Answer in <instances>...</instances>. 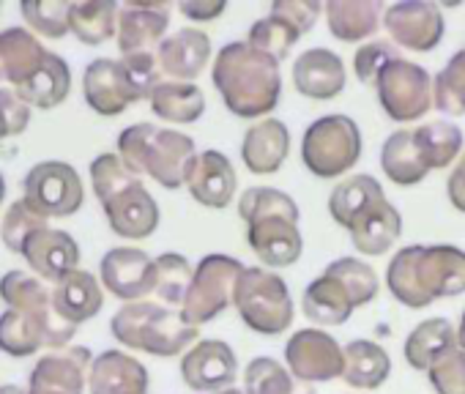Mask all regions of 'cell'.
<instances>
[{
	"label": "cell",
	"mask_w": 465,
	"mask_h": 394,
	"mask_svg": "<svg viewBox=\"0 0 465 394\" xmlns=\"http://www.w3.org/2000/svg\"><path fill=\"white\" fill-rule=\"evenodd\" d=\"M353 301L348 291L334 280L321 274L302 293V312L318 326H342L353 315Z\"/></svg>",
	"instance_id": "33"
},
{
	"label": "cell",
	"mask_w": 465,
	"mask_h": 394,
	"mask_svg": "<svg viewBox=\"0 0 465 394\" xmlns=\"http://www.w3.org/2000/svg\"><path fill=\"white\" fill-rule=\"evenodd\" d=\"M178 9L192 23H211V20L224 15L227 4H224V0H183Z\"/></svg>",
	"instance_id": "52"
},
{
	"label": "cell",
	"mask_w": 465,
	"mask_h": 394,
	"mask_svg": "<svg viewBox=\"0 0 465 394\" xmlns=\"http://www.w3.org/2000/svg\"><path fill=\"white\" fill-rule=\"evenodd\" d=\"M375 94L391 121L413 123L432 107V77L424 66L397 58L378 74Z\"/></svg>",
	"instance_id": "10"
},
{
	"label": "cell",
	"mask_w": 465,
	"mask_h": 394,
	"mask_svg": "<svg viewBox=\"0 0 465 394\" xmlns=\"http://www.w3.org/2000/svg\"><path fill=\"white\" fill-rule=\"evenodd\" d=\"M323 9L326 6L318 4V0H274V4H272V12L291 20L302 34H310L315 28Z\"/></svg>",
	"instance_id": "51"
},
{
	"label": "cell",
	"mask_w": 465,
	"mask_h": 394,
	"mask_svg": "<svg viewBox=\"0 0 465 394\" xmlns=\"http://www.w3.org/2000/svg\"><path fill=\"white\" fill-rule=\"evenodd\" d=\"M47 225H50L47 217H42L39 212H34L25 201H17V203L6 212L4 222H0V239H4V244H6L9 252L23 255L28 239H31L36 231L47 228Z\"/></svg>",
	"instance_id": "47"
},
{
	"label": "cell",
	"mask_w": 465,
	"mask_h": 394,
	"mask_svg": "<svg viewBox=\"0 0 465 394\" xmlns=\"http://www.w3.org/2000/svg\"><path fill=\"white\" fill-rule=\"evenodd\" d=\"M391 375V359L389 353L372 342V340H353L345 345V372L342 380L351 389L372 391L386 383Z\"/></svg>",
	"instance_id": "35"
},
{
	"label": "cell",
	"mask_w": 465,
	"mask_h": 394,
	"mask_svg": "<svg viewBox=\"0 0 465 394\" xmlns=\"http://www.w3.org/2000/svg\"><path fill=\"white\" fill-rule=\"evenodd\" d=\"M348 233H351L353 247L361 255L378 258V255H386L397 244V239L402 236V217H400L397 206L389 203V197H383V201L372 203L348 228Z\"/></svg>",
	"instance_id": "27"
},
{
	"label": "cell",
	"mask_w": 465,
	"mask_h": 394,
	"mask_svg": "<svg viewBox=\"0 0 465 394\" xmlns=\"http://www.w3.org/2000/svg\"><path fill=\"white\" fill-rule=\"evenodd\" d=\"M386 192L381 186L378 178H372L370 172H359L351 175L345 181H340L331 194H329V214L340 228H351L372 203L383 201Z\"/></svg>",
	"instance_id": "31"
},
{
	"label": "cell",
	"mask_w": 465,
	"mask_h": 394,
	"mask_svg": "<svg viewBox=\"0 0 465 394\" xmlns=\"http://www.w3.org/2000/svg\"><path fill=\"white\" fill-rule=\"evenodd\" d=\"M23 258L28 261V266L36 271L39 280L47 282H61L66 274L80 269V247L77 241L66 233V231H55V228H42L36 231L25 250Z\"/></svg>",
	"instance_id": "23"
},
{
	"label": "cell",
	"mask_w": 465,
	"mask_h": 394,
	"mask_svg": "<svg viewBox=\"0 0 465 394\" xmlns=\"http://www.w3.org/2000/svg\"><path fill=\"white\" fill-rule=\"evenodd\" d=\"M118 156L132 172L148 175L164 189H181L200 153L189 134L143 121L118 134Z\"/></svg>",
	"instance_id": "4"
},
{
	"label": "cell",
	"mask_w": 465,
	"mask_h": 394,
	"mask_svg": "<svg viewBox=\"0 0 465 394\" xmlns=\"http://www.w3.org/2000/svg\"><path fill=\"white\" fill-rule=\"evenodd\" d=\"M20 12L25 23L47 39H64L69 34L72 4L66 0H25Z\"/></svg>",
	"instance_id": "46"
},
{
	"label": "cell",
	"mask_w": 465,
	"mask_h": 394,
	"mask_svg": "<svg viewBox=\"0 0 465 394\" xmlns=\"http://www.w3.org/2000/svg\"><path fill=\"white\" fill-rule=\"evenodd\" d=\"M291 153V132L280 118L258 121L242 140L244 167L255 175L277 172Z\"/></svg>",
	"instance_id": "25"
},
{
	"label": "cell",
	"mask_w": 465,
	"mask_h": 394,
	"mask_svg": "<svg viewBox=\"0 0 465 394\" xmlns=\"http://www.w3.org/2000/svg\"><path fill=\"white\" fill-rule=\"evenodd\" d=\"M244 394H293V375L282 361L258 356L244 369Z\"/></svg>",
	"instance_id": "45"
},
{
	"label": "cell",
	"mask_w": 465,
	"mask_h": 394,
	"mask_svg": "<svg viewBox=\"0 0 465 394\" xmlns=\"http://www.w3.org/2000/svg\"><path fill=\"white\" fill-rule=\"evenodd\" d=\"M181 378L189 389L216 394L232 389L239 378V359L222 340H200L181 359Z\"/></svg>",
	"instance_id": "16"
},
{
	"label": "cell",
	"mask_w": 465,
	"mask_h": 394,
	"mask_svg": "<svg viewBox=\"0 0 465 394\" xmlns=\"http://www.w3.org/2000/svg\"><path fill=\"white\" fill-rule=\"evenodd\" d=\"M148 104L153 115L167 123H194L205 113V94L194 83L162 80L153 88Z\"/></svg>",
	"instance_id": "34"
},
{
	"label": "cell",
	"mask_w": 465,
	"mask_h": 394,
	"mask_svg": "<svg viewBox=\"0 0 465 394\" xmlns=\"http://www.w3.org/2000/svg\"><path fill=\"white\" fill-rule=\"evenodd\" d=\"M232 307H236L247 329L266 337L288 331L296 315L288 282L263 266L244 269L236 285V296H232Z\"/></svg>",
	"instance_id": "6"
},
{
	"label": "cell",
	"mask_w": 465,
	"mask_h": 394,
	"mask_svg": "<svg viewBox=\"0 0 465 394\" xmlns=\"http://www.w3.org/2000/svg\"><path fill=\"white\" fill-rule=\"evenodd\" d=\"M247 241L266 269H288L299 263L304 252V239L299 222L285 217H266L247 225Z\"/></svg>",
	"instance_id": "22"
},
{
	"label": "cell",
	"mask_w": 465,
	"mask_h": 394,
	"mask_svg": "<svg viewBox=\"0 0 465 394\" xmlns=\"http://www.w3.org/2000/svg\"><path fill=\"white\" fill-rule=\"evenodd\" d=\"M102 285L121 301H145L153 293L156 277V258H151L140 247H113L102 263Z\"/></svg>",
	"instance_id": "15"
},
{
	"label": "cell",
	"mask_w": 465,
	"mask_h": 394,
	"mask_svg": "<svg viewBox=\"0 0 465 394\" xmlns=\"http://www.w3.org/2000/svg\"><path fill=\"white\" fill-rule=\"evenodd\" d=\"M216 394H244L242 389H224V391H216Z\"/></svg>",
	"instance_id": "57"
},
{
	"label": "cell",
	"mask_w": 465,
	"mask_h": 394,
	"mask_svg": "<svg viewBox=\"0 0 465 394\" xmlns=\"http://www.w3.org/2000/svg\"><path fill=\"white\" fill-rule=\"evenodd\" d=\"M239 217L247 225H252L258 220H266V217H285V220L299 222L302 212H299V203L293 201L288 192H282V189H274V186H250L239 197Z\"/></svg>",
	"instance_id": "39"
},
{
	"label": "cell",
	"mask_w": 465,
	"mask_h": 394,
	"mask_svg": "<svg viewBox=\"0 0 465 394\" xmlns=\"http://www.w3.org/2000/svg\"><path fill=\"white\" fill-rule=\"evenodd\" d=\"M348 83L345 64L329 47H310L293 64V85L302 96L329 102L342 94Z\"/></svg>",
	"instance_id": "20"
},
{
	"label": "cell",
	"mask_w": 465,
	"mask_h": 394,
	"mask_svg": "<svg viewBox=\"0 0 465 394\" xmlns=\"http://www.w3.org/2000/svg\"><path fill=\"white\" fill-rule=\"evenodd\" d=\"M186 189L205 209H227L239 189L236 167H232V162L222 151L208 148L197 156L186 178Z\"/></svg>",
	"instance_id": "19"
},
{
	"label": "cell",
	"mask_w": 465,
	"mask_h": 394,
	"mask_svg": "<svg viewBox=\"0 0 465 394\" xmlns=\"http://www.w3.org/2000/svg\"><path fill=\"white\" fill-rule=\"evenodd\" d=\"M211 80L224 107L239 118L269 115L282 96L280 61L250 42L224 44L213 58Z\"/></svg>",
	"instance_id": "1"
},
{
	"label": "cell",
	"mask_w": 465,
	"mask_h": 394,
	"mask_svg": "<svg viewBox=\"0 0 465 394\" xmlns=\"http://www.w3.org/2000/svg\"><path fill=\"white\" fill-rule=\"evenodd\" d=\"M457 345L465 350V312H462V318H460V326H457Z\"/></svg>",
	"instance_id": "54"
},
{
	"label": "cell",
	"mask_w": 465,
	"mask_h": 394,
	"mask_svg": "<svg viewBox=\"0 0 465 394\" xmlns=\"http://www.w3.org/2000/svg\"><path fill=\"white\" fill-rule=\"evenodd\" d=\"M381 167L397 186H416L427 178L430 167L413 140V129H397L381 148Z\"/></svg>",
	"instance_id": "32"
},
{
	"label": "cell",
	"mask_w": 465,
	"mask_h": 394,
	"mask_svg": "<svg viewBox=\"0 0 465 394\" xmlns=\"http://www.w3.org/2000/svg\"><path fill=\"white\" fill-rule=\"evenodd\" d=\"M72 91V72H69V64L50 53L45 66L28 80L23 83L20 88H15V94L28 104V107H36V110H53L58 107Z\"/></svg>",
	"instance_id": "36"
},
{
	"label": "cell",
	"mask_w": 465,
	"mask_h": 394,
	"mask_svg": "<svg viewBox=\"0 0 465 394\" xmlns=\"http://www.w3.org/2000/svg\"><path fill=\"white\" fill-rule=\"evenodd\" d=\"M361 132L351 115L334 113L312 121L302 137V162L315 178H337L361 159Z\"/></svg>",
	"instance_id": "7"
},
{
	"label": "cell",
	"mask_w": 465,
	"mask_h": 394,
	"mask_svg": "<svg viewBox=\"0 0 465 394\" xmlns=\"http://www.w3.org/2000/svg\"><path fill=\"white\" fill-rule=\"evenodd\" d=\"M285 361L296 380L326 383L342 378L345 348L323 329H299L285 345Z\"/></svg>",
	"instance_id": "13"
},
{
	"label": "cell",
	"mask_w": 465,
	"mask_h": 394,
	"mask_svg": "<svg viewBox=\"0 0 465 394\" xmlns=\"http://www.w3.org/2000/svg\"><path fill=\"white\" fill-rule=\"evenodd\" d=\"M4 197H6V181L0 175V203H4Z\"/></svg>",
	"instance_id": "56"
},
{
	"label": "cell",
	"mask_w": 465,
	"mask_h": 394,
	"mask_svg": "<svg viewBox=\"0 0 465 394\" xmlns=\"http://www.w3.org/2000/svg\"><path fill=\"white\" fill-rule=\"evenodd\" d=\"M397 58H402V55H400V50L391 42L372 39V42H367V44H361L356 50V55H353V72H356L359 83L375 88L378 74L386 69V64H391Z\"/></svg>",
	"instance_id": "48"
},
{
	"label": "cell",
	"mask_w": 465,
	"mask_h": 394,
	"mask_svg": "<svg viewBox=\"0 0 465 394\" xmlns=\"http://www.w3.org/2000/svg\"><path fill=\"white\" fill-rule=\"evenodd\" d=\"M304 34L291 23V20H285L282 15H269V17H263V20H258L252 28H250V44L252 47H258V50H263V53H269L272 58H277V61H285L288 58V53L293 50V44L302 39Z\"/></svg>",
	"instance_id": "44"
},
{
	"label": "cell",
	"mask_w": 465,
	"mask_h": 394,
	"mask_svg": "<svg viewBox=\"0 0 465 394\" xmlns=\"http://www.w3.org/2000/svg\"><path fill=\"white\" fill-rule=\"evenodd\" d=\"M427 375L435 394H465V350L451 348Z\"/></svg>",
	"instance_id": "49"
},
{
	"label": "cell",
	"mask_w": 465,
	"mask_h": 394,
	"mask_svg": "<svg viewBox=\"0 0 465 394\" xmlns=\"http://www.w3.org/2000/svg\"><path fill=\"white\" fill-rule=\"evenodd\" d=\"M432 104L446 115H465V50L454 53L435 74Z\"/></svg>",
	"instance_id": "43"
},
{
	"label": "cell",
	"mask_w": 465,
	"mask_h": 394,
	"mask_svg": "<svg viewBox=\"0 0 465 394\" xmlns=\"http://www.w3.org/2000/svg\"><path fill=\"white\" fill-rule=\"evenodd\" d=\"M170 25V4L156 0H129L118 12V50L121 55L153 53L167 36Z\"/></svg>",
	"instance_id": "18"
},
{
	"label": "cell",
	"mask_w": 465,
	"mask_h": 394,
	"mask_svg": "<svg viewBox=\"0 0 465 394\" xmlns=\"http://www.w3.org/2000/svg\"><path fill=\"white\" fill-rule=\"evenodd\" d=\"M389 293L408 310L465 293V252L451 244L402 247L386 269Z\"/></svg>",
	"instance_id": "2"
},
{
	"label": "cell",
	"mask_w": 465,
	"mask_h": 394,
	"mask_svg": "<svg viewBox=\"0 0 465 394\" xmlns=\"http://www.w3.org/2000/svg\"><path fill=\"white\" fill-rule=\"evenodd\" d=\"M31 121V107L9 88H0V140L23 134Z\"/></svg>",
	"instance_id": "50"
},
{
	"label": "cell",
	"mask_w": 465,
	"mask_h": 394,
	"mask_svg": "<svg viewBox=\"0 0 465 394\" xmlns=\"http://www.w3.org/2000/svg\"><path fill=\"white\" fill-rule=\"evenodd\" d=\"M194 277V266L189 263V258L178 255V252H164L156 258V277H153V296L164 304V307H183L189 285Z\"/></svg>",
	"instance_id": "40"
},
{
	"label": "cell",
	"mask_w": 465,
	"mask_h": 394,
	"mask_svg": "<svg viewBox=\"0 0 465 394\" xmlns=\"http://www.w3.org/2000/svg\"><path fill=\"white\" fill-rule=\"evenodd\" d=\"M23 201L47 220H64L83 209L85 189L80 172L69 162H39L25 175Z\"/></svg>",
	"instance_id": "11"
},
{
	"label": "cell",
	"mask_w": 465,
	"mask_h": 394,
	"mask_svg": "<svg viewBox=\"0 0 465 394\" xmlns=\"http://www.w3.org/2000/svg\"><path fill=\"white\" fill-rule=\"evenodd\" d=\"M91 186L115 236L140 241L159 228V203L118 153H99L91 162Z\"/></svg>",
	"instance_id": "3"
},
{
	"label": "cell",
	"mask_w": 465,
	"mask_h": 394,
	"mask_svg": "<svg viewBox=\"0 0 465 394\" xmlns=\"http://www.w3.org/2000/svg\"><path fill=\"white\" fill-rule=\"evenodd\" d=\"M47 55L50 50L28 28L0 31V83L20 88L45 66Z\"/></svg>",
	"instance_id": "26"
},
{
	"label": "cell",
	"mask_w": 465,
	"mask_h": 394,
	"mask_svg": "<svg viewBox=\"0 0 465 394\" xmlns=\"http://www.w3.org/2000/svg\"><path fill=\"white\" fill-rule=\"evenodd\" d=\"M383 28L394 47L432 53L446 34V20L432 0H400V4L386 6Z\"/></svg>",
	"instance_id": "12"
},
{
	"label": "cell",
	"mask_w": 465,
	"mask_h": 394,
	"mask_svg": "<svg viewBox=\"0 0 465 394\" xmlns=\"http://www.w3.org/2000/svg\"><path fill=\"white\" fill-rule=\"evenodd\" d=\"M446 194H449V203H451L460 214H465V151L460 153L454 170H451L449 178H446Z\"/></svg>",
	"instance_id": "53"
},
{
	"label": "cell",
	"mask_w": 465,
	"mask_h": 394,
	"mask_svg": "<svg viewBox=\"0 0 465 394\" xmlns=\"http://www.w3.org/2000/svg\"><path fill=\"white\" fill-rule=\"evenodd\" d=\"M39 348H47L45 331L23 312L17 310H6L0 315V350L9 356H31Z\"/></svg>",
	"instance_id": "42"
},
{
	"label": "cell",
	"mask_w": 465,
	"mask_h": 394,
	"mask_svg": "<svg viewBox=\"0 0 465 394\" xmlns=\"http://www.w3.org/2000/svg\"><path fill=\"white\" fill-rule=\"evenodd\" d=\"M83 94L94 113L99 115H121L129 104L143 102V94L137 91L129 69L118 58H96L85 66L83 74Z\"/></svg>",
	"instance_id": "14"
},
{
	"label": "cell",
	"mask_w": 465,
	"mask_h": 394,
	"mask_svg": "<svg viewBox=\"0 0 465 394\" xmlns=\"http://www.w3.org/2000/svg\"><path fill=\"white\" fill-rule=\"evenodd\" d=\"M242 274H244L242 261L230 255H205L194 266V277L186 301L181 307L183 318L197 329L219 318L227 307H232V296H236V285Z\"/></svg>",
	"instance_id": "8"
},
{
	"label": "cell",
	"mask_w": 465,
	"mask_h": 394,
	"mask_svg": "<svg viewBox=\"0 0 465 394\" xmlns=\"http://www.w3.org/2000/svg\"><path fill=\"white\" fill-rule=\"evenodd\" d=\"M413 140L430 170H443L462 153V132L451 121L424 123L413 129Z\"/></svg>",
	"instance_id": "38"
},
{
	"label": "cell",
	"mask_w": 465,
	"mask_h": 394,
	"mask_svg": "<svg viewBox=\"0 0 465 394\" xmlns=\"http://www.w3.org/2000/svg\"><path fill=\"white\" fill-rule=\"evenodd\" d=\"M113 337L129 350H145L151 356H178L200 342V329L192 326L181 310L153 301L124 304L110 320Z\"/></svg>",
	"instance_id": "5"
},
{
	"label": "cell",
	"mask_w": 465,
	"mask_h": 394,
	"mask_svg": "<svg viewBox=\"0 0 465 394\" xmlns=\"http://www.w3.org/2000/svg\"><path fill=\"white\" fill-rule=\"evenodd\" d=\"M156 61L167 80L194 83L211 61V36L200 28H181L156 47Z\"/></svg>",
	"instance_id": "21"
},
{
	"label": "cell",
	"mask_w": 465,
	"mask_h": 394,
	"mask_svg": "<svg viewBox=\"0 0 465 394\" xmlns=\"http://www.w3.org/2000/svg\"><path fill=\"white\" fill-rule=\"evenodd\" d=\"M91 350L85 345L53 350L36 361L28 380V394H83L91 372Z\"/></svg>",
	"instance_id": "17"
},
{
	"label": "cell",
	"mask_w": 465,
	"mask_h": 394,
	"mask_svg": "<svg viewBox=\"0 0 465 394\" xmlns=\"http://www.w3.org/2000/svg\"><path fill=\"white\" fill-rule=\"evenodd\" d=\"M118 12L115 0H85V4H72L69 31L88 47H99L107 39L118 36Z\"/></svg>",
	"instance_id": "37"
},
{
	"label": "cell",
	"mask_w": 465,
	"mask_h": 394,
	"mask_svg": "<svg viewBox=\"0 0 465 394\" xmlns=\"http://www.w3.org/2000/svg\"><path fill=\"white\" fill-rule=\"evenodd\" d=\"M0 394H28V391L15 386V383H4V386H0Z\"/></svg>",
	"instance_id": "55"
},
{
	"label": "cell",
	"mask_w": 465,
	"mask_h": 394,
	"mask_svg": "<svg viewBox=\"0 0 465 394\" xmlns=\"http://www.w3.org/2000/svg\"><path fill=\"white\" fill-rule=\"evenodd\" d=\"M0 299L6 301L9 310H17L23 315H28L47 340L50 350H64L69 348L77 326L66 323L53 304V291H47V285L28 271H9L0 277Z\"/></svg>",
	"instance_id": "9"
},
{
	"label": "cell",
	"mask_w": 465,
	"mask_h": 394,
	"mask_svg": "<svg viewBox=\"0 0 465 394\" xmlns=\"http://www.w3.org/2000/svg\"><path fill=\"white\" fill-rule=\"evenodd\" d=\"M326 277H334L351 296L353 307H367L378 291H381V282H378V274L370 263H364L361 258H337L326 266L323 271Z\"/></svg>",
	"instance_id": "41"
},
{
	"label": "cell",
	"mask_w": 465,
	"mask_h": 394,
	"mask_svg": "<svg viewBox=\"0 0 465 394\" xmlns=\"http://www.w3.org/2000/svg\"><path fill=\"white\" fill-rule=\"evenodd\" d=\"M451 348H457V329L451 320L427 318L411 329L405 340V361L419 372H430Z\"/></svg>",
	"instance_id": "30"
},
{
	"label": "cell",
	"mask_w": 465,
	"mask_h": 394,
	"mask_svg": "<svg viewBox=\"0 0 465 394\" xmlns=\"http://www.w3.org/2000/svg\"><path fill=\"white\" fill-rule=\"evenodd\" d=\"M91 394H148V369L124 350H102L88 372Z\"/></svg>",
	"instance_id": "24"
},
{
	"label": "cell",
	"mask_w": 465,
	"mask_h": 394,
	"mask_svg": "<svg viewBox=\"0 0 465 394\" xmlns=\"http://www.w3.org/2000/svg\"><path fill=\"white\" fill-rule=\"evenodd\" d=\"M329 34L340 42H372L375 31L383 25L381 0H329L326 4Z\"/></svg>",
	"instance_id": "28"
},
{
	"label": "cell",
	"mask_w": 465,
	"mask_h": 394,
	"mask_svg": "<svg viewBox=\"0 0 465 394\" xmlns=\"http://www.w3.org/2000/svg\"><path fill=\"white\" fill-rule=\"evenodd\" d=\"M53 304H55V312L66 323L80 326L91 320L94 315H99V310L104 307L102 282L91 271L77 269L53 285Z\"/></svg>",
	"instance_id": "29"
}]
</instances>
